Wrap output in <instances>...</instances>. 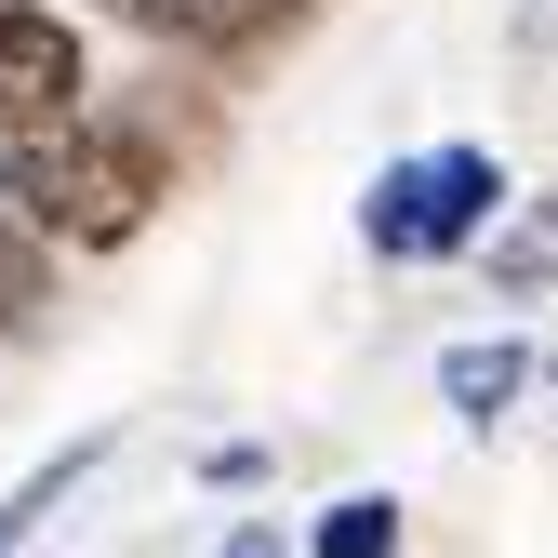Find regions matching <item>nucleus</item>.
<instances>
[{
  "label": "nucleus",
  "instance_id": "obj_6",
  "mask_svg": "<svg viewBox=\"0 0 558 558\" xmlns=\"http://www.w3.org/2000/svg\"><path fill=\"white\" fill-rule=\"evenodd\" d=\"M107 452H120V426H81V439H66V452H40V465L14 478V493H0V558H27V545H40V532L66 519V506H81Z\"/></svg>",
  "mask_w": 558,
  "mask_h": 558
},
{
  "label": "nucleus",
  "instance_id": "obj_13",
  "mask_svg": "<svg viewBox=\"0 0 558 558\" xmlns=\"http://www.w3.org/2000/svg\"><path fill=\"white\" fill-rule=\"evenodd\" d=\"M545 386H558V345H545Z\"/></svg>",
  "mask_w": 558,
  "mask_h": 558
},
{
  "label": "nucleus",
  "instance_id": "obj_11",
  "mask_svg": "<svg viewBox=\"0 0 558 558\" xmlns=\"http://www.w3.org/2000/svg\"><path fill=\"white\" fill-rule=\"evenodd\" d=\"M545 40H558V0H519V14H506V53H519V66H532V53H545Z\"/></svg>",
  "mask_w": 558,
  "mask_h": 558
},
{
  "label": "nucleus",
  "instance_id": "obj_4",
  "mask_svg": "<svg viewBox=\"0 0 558 558\" xmlns=\"http://www.w3.org/2000/svg\"><path fill=\"white\" fill-rule=\"evenodd\" d=\"M532 386H545V345H532V332H452V345H439V412H452L465 439H493Z\"/></svg>",
  "mask_w": 558,
  "mask_h": 558
},
{
  "label": "nucleus",
  "instance_id": "obj_7",
  "mask_svg": "<svg viewBox=\"0 0 558 558\" xmlns=\"http://www.w3.org/2000/svg\"><path fill=\"white\" fill-rule=\"evenodd\" d=\"M478 293L493 306H545L558 293V186H519V214L493 227V253H478Z\"/></svg>",
  "mask_w": 558,
  "mask_h": 558
},
{
  "label": "nucleus",
  "instance_id": "obj_8",
  "mask_svg": "<svg viewBox=\"0 0 558 558\" xmlns=\"http://www.w3.org/2000/svg\"><path fill=\"white\" fill-rule=\"evenodd\" d=\"M399 545H412V506L373 493V478H360V493H332V506L306 519V558H399Z\"/></svg>",
  "mask_w": 558,
  "mask_h": 558
},
{
  "label": "nucleus",
  "instance_id": "obj_3",
  "mask_svg": "<svg viewBox=\"0 0 558 558\" xmlns=\"http://www.w3.org/2000/svg\"><path fill=\"white\" fill-rule=\"evenodd\" d=\"M94 27L66 14V0H27L14 27H0V147H27V133H66L94 120Z\"/></svg>",
  "mask_w": 558,
  "mask_h": 558
},
{
  "label": "nucleus",
  "instance_id": "obj_12",
  "mask_svg": "<svg viewBox=\"0 0 558 558\" xmlns=\"http://www.w3.org/2000/svg\"><path fill=\"white\" fill-rule=\"evenodd\" d=\"M14 14H27V0H0V27H14Z\"/></svg>",
  "mask_w": 558,
  "mask_h": 558
},
{
  "label": "nucleus",
  "instance_id": "obj_5",
  "mask_svg": "<svg viewBox=\"0 0 558 558\" xmlns=\"http://www.w3.org/2000/svg\"><path fill=\"white\" fill-rule=\"evenodd\" d=\"M53 319H66V253L0 199V345H53Z\"/></svg>",
  "mask_w": 558,
  "mask_h": 558
},
{
  "label": "nucleus",
  "instance_id": "obj_10",
  "mask_svg": "<svg viewBox=\"0 0 558 558\" xmlns=\"http://www.w3.org/2000/svg\"><path fill=\"white\" fill-rule=\"evenodd\" d=\"M214 558H306V532L253 506V519H227V532H214Z\"/></svg>",
  "mask_w": 558,
  "mask_h": 558
},
{
  "label": "nucleus",
  "instance_id": "obj_9",
  "mask_svg": "<svg viewBox=\"0 0 558 558\" xmlns=\"http://www.w3.org/2000/svg\"><path fill=\"white\" fill-rule=\"evenodd\" d=\"M186 478H199V493H266V478H279V452H266V439H214Z\"/></svg>",
  "mask_w": 558,
  "mask_h": 558
},
{
  "label": "nucleus",
  "instance_id": "obj_1",
  "mask_svg": "<svg viewBox=\"0 0 558 558\" xmlns=\"http://www.w3.org/2000/svg\"><path fill=\"white\" fill-rule=\"evenodd\" d=\"M506 214H519V173L478 133H439V147H399L360 173V253L373 266H478Z\"/></svg>",
  "mask_w": 558,
  "mask_h": 558
},
{
  "label": "nucleus",
  "instance_id": "obj_2",
  "mask_svg": "<svg viewBox=\"0 0 558 558\" xmlns=\"http://www.w3.org/2000/svg\"><path fill=\"white\" fill-rule=\"evenodd\" d=\"M94 14H120L147 53H173V66H214V81L240 94V81H266L279 53H293L332 0H94Z\"/></svg>",
  "mask_w": 558,
  "mask_h": 558
}]
</instances>
